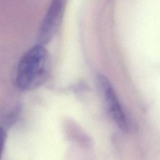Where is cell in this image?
I'll list each match as a JSON object with an SVG mask.
<instances>
[{"mask_svg": "<svg viewBox=\"0 0 160 160\" xmlns=\"http://www.w3.org/2000/svg\"><path fill=\"white\" fill-rule=\"evenodd\" d=\"M7 139V134L6 131L1 127H0V160L1 159L2 151Z\"/></svg>", "mask_w": 160, "mask_h": 160, "instance_id": "cell-4", "label": "cell"}, {"mask_svg": "<svg viewBox=\"0 0 160 160\" xmlns=\"http://www.w3.org/2000/svg\"><path fill=\"white\" fill-rule=\"evenodd\" d=\"M96 78L99 89L109 115L122 131H126L128 128L127 119L113 87L104 75L99 74Z\"/></svg>", "mask_w": 160, "mask_h": 160, "instance_id": "cell-2", "label": "cell"}, {"mask_svg": "<svg viewBox=\"0 0 160 160\" xmlns=\"http://www.w3.org/2000/svg\"><path fill=\"white\" fill-rule=\"evenodd\" d=\"M51 69L49 54L44 45L38 44L29 49L20 59L15 82L22 91H32L48 80Z\"/></svg>", "mask_w": 160, "mask_h": 160, "instance_id": "cell-1", "label": "cell"}, {"mask_svg": "<svg viewBox=\"0 0 160 160\" xmlns=\"http://www.w3.org/2000/svg\"><path fill=\"white\" fill-rule=\"evenodd\" d=\"M65 6V0H51L48 10L41 24L38 34L39 44L50 42L61 23Z\"/></svg>", "mask_w": 160, "mask_h": 160, "instance_id": "cell-3", "label": "cell"}]
</instances>
